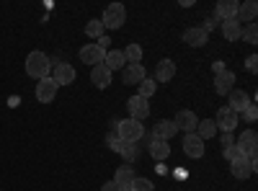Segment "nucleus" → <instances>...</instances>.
I'll use <instances>...</instances> for the list:
<instances>
[{"mask_svg": "<svg viewBox=\"0 0 258 191\" xmlns=\"http://www.w3.org/2000/svg\"><path fill=\"white\" fill-rule=\"evenodd\" d=\"M197 135L207 142V140H212L214 135H217V124H214V119H202L199 124H197Z\"/></svg>", "mask_w": 258, "mask_h": 191, "instance_id": "obj_26", "label": "nucleus"}, {"mask_svg": "<svg viewBox=\"0 0 258 191\" xmlns=\"http://www.w3.org/2000/svg\"><path fill=\"white\" fill-rule=\"evenodd\" d=\"M124 21H126V8H124L121 3L106 6V11H103V16H101L103 29H121V26H124Z\"/></svg>", "mask_w": 258, "mask_h": 191, "instance_id": "obj_3", "label": "nucleus"}, {"mask_svg": "<svg viewBox=\"0 0 258 191\" xmlns=\"http://www.w3.org/2000/svg\"><path fill=\"white\" fill-rule=\"evenodd\" d=\"M235 145H238V150H240L243 155H253V153H255V145H258L255 130H243L240 137L235 140Z\"/></svg>", "mask_w": 258, "mask_h": 191, "instance_id": "obj_15", "label": "nucleus"}, {"mask_svg": "<svg viewBox=\"0 0 258 191\" xmlns=\"http://www.w3.org/2000/svg\"><path fill=\"white\" fill-rule=\"evenodd\" d=\"M124 52V59H126V65H135V62H142V47L140 44H129L126 49H121Z\"/></svg>", "mask_w": 258, "mask_h": 191, "instance_id": "obj_29", "label": "nucleus"}, {"mask_svg": "<svg viewBox=\"0 0 258 191\" xmlns=\"http://www.w3.org/2000/svg\"><path fill=\"white\" fill-rule=\"evenodd\" d=\"M230 173L235 176V178H248L250 173H253V168H250V160H248V155H240V158H235L232 163H230Z\"/></svg>", "mask_w": 258, "mask_h": 191, "instance_id": "obj_22", "label": "nucleus"}, {"mask_svg": "<svg viewBox=\"0 0 258 191\" xmlns=\"http://www.w3.org/2000/svg\"><path fill=\"white\" fill-rule=\"evenodd\" d=\"M214 124H217V132H235V126L240 124V116L235 114L230 106H222V109L217 111V116H214Z\"/></svg>", "mask_w": 258, "mask_h": 191, "instance_id": "obj_5", "label": "nucleus"}, {"mask_svg": "<svg viewBox=\"0 0 258 191\" xmlns=\"http://www.w3.org/2000/svg\"><path fill=\"white\" fill-rule=\"evenodd\" d=\"M238 6H240L238 0H220L217 8H214V18H217L220 24H222V21L235 18V16H238Z\"/></svg>", "mask_w": 258, "mask_h": 191, "instance_id": "obj_17", "label": "nucleus"}, {"mask_svg": "<svg viewBox=\"0 0 258 191\" xmlns=\"http://www.w3.org/2000/svg\"><path fill=\"white\" fill-rule=\"evenodd\" d=\"M227 101H230L227 106H230V109H232L235 114H238V116H240V114L248 109V106L253 103V101H250V96H248L245 91H240V88H232V91L227 93Z\"/></svg>", "mask_w": 258, "mask_h": 191, "instance_id": "obj_10", "label": "nucleus"}, {"mask_svg": "<svg viewBox=\"0 0 258 191\" xmlns=\"http://www.w3.org/2000/svg\"><path fill=\"white\" fill-rule=\"evenodd\" d=\"M176 78V62L173 59H160L155 65V83H170Z\"/></svg>", "mask_w": 258, "mask_h": 191, "instance_id": "obj_16", "label": "nucleus"}, {"mask_svg": "<svg viewBox=\"0 0 258 191\" xmlns=\"http://www.w3.org/2000/svg\"><path fill=\"white\" fill-rule=\"evenodd\" d=\"M91 83L98 88V91H106L111 86V73L106 70L103 65H96V68H91Z\"/></svg>", "mask_w": 258, "mask_h": 191, "instance_id": "obj_21", "label": "nucleus"}, {"mask_svg": "<svg viewBox=\"0 0 258 191\" xmlns=\"http://www.w3.org/2000/svg\"><path fill=\"white\" fill-rule=\"evenodd\" d=\"M245 70H248V73H255V70H258V57H255V54H248V57H245Z\"/></svg>", "mask_w": 258, "mask_h": 191, "instance_id": "obj_35", "label": "nucleus"}, {"mask_svg": "<svg viewBox=\"0 0 258 191\" xmlns=\"http://www.w3.org/2000/svg\"><path fill=\"white\" fill-rule=\"evenodd\" d=\"M255 16H258V3H255V0H243V3L238 6V16H235V18H238L240 24H243V21H245V24H255Z\"/></svg>", "mask_w": 258, "mask_h": 191, "instance_id": "obj_20", "label": "nucleus"}, {"mask_svg": "<svg viewBox=\"0 0 258 191\" xmlns=\"http://www.w3.org/2000/svg\"><path fill=\"white\" fill-rule=\"evenodd\" d=\"M101 191H119V186H116L114 181H106V183L101 186Z\"/></svg>", "mask_w": 258, "mask_h": 191, "instance_id": "obj_40", "label": "nucleus"}, {"mask_svg": "<svg viewBox=\"0 0 258 191\" xmlns=\"http://www.w3.org/2000/svg\"><path fill=\"white\" fill-rule=\"evenodd\" d=\"M49 78L57 83V88H59V86H70V83H75L78 73H75V68L70 65V62H52V75Z\"/></svg>", "mask_w": 258, "mask_h": 191, "instance_id": "obj_4", "label": "nucleus"}, {"mask_svg": "<svg viewBox=\"0 0 258 191\" xmlns=\"http://www.w3.org/2000/svg\"><path fill=\"white\" fill-rule=\"evenodd\" d=\"M220 145H222V150H225V147H230V145H235V137H232V132H222V140H220Z\"/></svg>", "mask_w": 258, "mask_h": 191, "instance_id": "obj_38", "label": "nucleus"}, {"mask_svg": "<svg viewBox=\"0 0 258 191\" xmlns=\"http://www.w3.org/2000/svg\"><path fill=\"white\" fill-rule=\"evenodd\" d=\"M103 24H101V21L98 18H93V21H88V24H85V34H88L91 39H101L103 36Z\"/></svg>", "mask_w": 258, "mask_h": 191, "instance_id": "obj_30", "label": "nucleus"}, {"mask_svg": "<svg viewBox=\"0 0 258 191\" xmlns=\"http://www.w3.org/2000/svg\"><path fill=\"white\" fill-rule=\"evenodd\" d=\"M212 70H214V75H217V73H222V70H227V68H225V62H222V59H217V62L212 65Z\"/></svg>", "mask_w": 258, "mask_h": 191, "instance_id": "obj_39", "label": "nucleus"}, {"mask_svg": "<svg viewBox=\"0 0 258 191\" xmlns=\"http://www.w3.org/2000/svg\"><path fill=\"white\" fill-rule=\"evenodd\" d=\"M220 29H222V36H225L227 41H240V34H243V24H240L238 18L222 21V24H220Z\"/></svg>", "mask_w": 258, "mask_h": 191, "instance_id": "obj_23", "label": "nucleus"}, {"mask_svg": "<svg viewBox=\"0 0 258 191\" xmlns=\"http://www.w3.org/2000/svg\"><path fill=\"white\" fill-rule=\"evenodd\" d=\"M183 153L188 155V158H202L204 155V140L197 135V132H191V135H186L183 137Z\"/></svg>", "mask_w": 258, "mask_h": 191, "instance_id": "obj_13", "label": "nucleus"}, {"mask_svg": "<svg viewBox=\"0 0 258 191\" xmlns=\"http://www.w3.org/2000/svg\"><path fill=\"white\" fill-rule=\"evenodd\" d=\"M232 88H235V73L232 70H222L214 75V91H217V96H227Z\"/></svg>", "mask_w": 258, "mask_h": 191, "instance_id": "obj_14", "label": "nucleus"}, {"mask_svg": "<svg viewBox=\"0 0 258 191\" xmlns=\"http://www.w3.org/2000/svg\"><path fill=\"white\" fill-rule=\"evenodd\" d=\"M147 78V70L142 62H135V65H126L121 70V80H124V86H140V83Z\"/></svg>", "mask_w": 258, "mask_h": 191, "instance_id": "obj_9", "label": "nucleus"}, {"mask_svg": "<svg viewBox=\"0 0 258 191\" xmlns=\"http://www.w3.org/2000/svg\"><path fill=\"white\" fill-rule=\"evenodd\" d=\"M103 68L109 70V73H114V70H124V68H126L124 52H121V49H109V52H106V57H103Z\"/></svg>", "mask_w": 258, "mask_h": 191, "instance_id": "obj_19", "label": "nucleus"}, {"mask_svg": "<svg viewBox=\"0 0 258 191\" xmlns=\"http://www.w3.org/2000/svg\"><path fill=\"white\" fill-rule=\"evenodd\" d=\"M119 155L126 160V165H132V163L140 158V145H135V142H124V140H121V150H119Z\"/></svg>", "mask_w": 258, "mask_h": 191, "instance_id": "obj_27", "label": "nucleus"}, {"mask_svg": "<svg viewBox=\"0 0 258 191\" xmlns=\"http://www.w3.org/2000/svg\"><path fill=\"white\" fill-rule=\"evenodd\" d=\"M183 41H186L188 47H204L207 41H209V34L202 26H191V29L183 31Z\"/></svg>", "mask_w": 258, "mask_h": 191, "instance_id": "obj_18", "label": "nucleus"}, {"mask_svg": "<svg viewBox=\"0 0 258 191\" xmlns=\"http://www.w3.org/2000/svg\"><path fill=\"white\" fill-rule=\"evenodd\" d=\"M135 178H137V173H135L132 165H121V168H116V173H114V183L119 188H129Z\"/></svg>", "mask_w": 258, "mask_h": 191, "instance_id": "obj_24", "label": "nucleus"}, {"mask_svg": "<svg viewBox=\"0 0 258 191\" xmlns=\"http://www.w3.org/2000/svg\"><path fill=\"white\" fill-rule=\"evenodd\" d=\"M243 153L238 150V145H230V147H225V150H222V158L227 160V163H232L235 158H240Z\"/></svg>", "mask_w": 258, "mask_h": 191, "instance_id": "obj_33", "label": "nucleus"}, {"mask_svg": "<svg viewBox=\"0 0 258 191\" xmlns=\"http://www.w3.org/2000/svg\"><path fill=\"white\" fill-rule=\"evenodd\" d=\"M129 191H155V186H153V181L150 178H135L132 181V186H129Z\"/></svg>", "mask_w": 258, "mask_h": 191, "instance_id": "obj_31", "label": "nucleus"}, {"mask_svg": "<svg viewBox=\"0 0 258 191\" xmlns=\"http://www.w3.org/2000/svg\"><path fill=\"white\" fill-rule=\"evenodd\" d=\"M217 26H220V21H217V18H214V16H209V18L204 21V26H202V29H204V31L209 34L212 29H217Z\"/></svg>", "mask_w": 258, "mask_h": 191, "instance_id": "obj_37", "label": "nucleus"}, {"mask_svg": "<svg viewBox=\"0 0 258 191\" xmlns=\"http://www.w3.org/2000/svg\"><path fill=\"white\" fill-rule=\"evenodd\" d=\"M96 47H101L103 52H109V49H111V39H109V36L103 34L101 39H96Z\"/></svg>", "mask_w": 258, "mask_h": 191, "instance_id": "obj_36", "label": "nucleus"}, {"mask_svg": "<svg viewBox=\"0 0 258 191\" xmlns=\"http://www.w3.org/2000/svg\"><path fill=\"white\" fill-rule=\"evenodd\" d=\"M176 135H178V126L173 124V119H158L155 126H153V132H150L153 140H163V142L173 140Z\"/></svg>", "mask_w": 258, "mask_h": 191, "instance_id": "obj_7", "label": "nucleus"}, {"mask_svg": "<svg viewBox=\"0 0 258 191\" xmlns=\"http://www.w3.org/2000/svg\"><path fill=\"white\" fill-rule=\"evenodd\" d=\"M103 57H106V52H103L101 47H96V44H85V47H80V62H85L88 68L103 65Z\"/></svg>", "mask_w": 258, "mask_h": 191, "instance_id": "obj_11", "label": "nucleus"}, {"mask_svg": "<svg viewBox=\"0 0 258 191\" xmlns=\"http://www.w3.org/2000/svg\"><path fill=\"white\" fill-rule=\"evenodd\" d=\"M116 124V137L119 140H124V142H140L142 137H145V126H142V121H135V119H119V121H114Z\"/></svg>", "mask_w": 258, "mask_h": 191, "instance_id": "obj_2", "label": "nucleus"}, {"mask_svg": "<svg viewBox=\"0 0 258 191\" xmlns=\"http://www.w3.org/2000/svg\"><path fill=\"white\" fill-rule=\"evenodd\" d=\"M26 75L34 78V80L49 78L52 75V59L44 52H39V49L29 52V57H26Z\"/></svg>", "mask_w": 258, "mask_h": 191, "instance_id": "obj_1", "label": "nucleus"}, {"mask_svg": "<svg viewBox=\"0 0 258 191\" xmlns=\"http://www.w3.org/2000/svg\"><path fill=\"white\" fill-rule=\"evenodd\" d=\"M126 111H129V119H135V121H145L150 116V103L147 98H140L137 93L126 101Z\"/></svg>", "mask_w": 258, "mask_h": 191, "instance_id": "obj_6", "label": "nucleus"}, {"mask_svg": "<svg viewBox=\"0 0 258 191\" xmlns=\"http://www.w3.org/2000/svg\"><path fill=\"white\" fill-rule=\"evenodd\" d=\"M147 150H150V155H153L158 163H163V160L170 155V145L163 142V140H150V142H147Z\"/></svg>", "mask_w": 258, "mask_h": 191, "instance_id": "obj_25", "label": "nucleus"}, {"mask_svg": "<svg viewBox=\"0 0 258 191\" xmlns=\"http://www.w3.org/2000/svg\"><path fill=\"white\" fill-rule=\"evenodd\" d=\"M255 119H258V109H255V103H250L248 109L243 111V121H248V124H255Z\"/></svg>", "mask_w": 258, "mask_h": 191, "instance_id": "obj_34", "label": "nucleus"}, {"mask_svg": "<svg viewBox=\"0 0 258 191\" xmlns=\"http://www.w3.org/2000/svg\"><path fill=\"white\" fill-rule=\"evenodd\" d=\"M137 88H140V93H137V96H140V98H147V101H150V98L155 96V91H158V83H155L153 78H145V80L140 83Z\"/></svg>", "mask_w": 258, "mask_h": 191, "instance_id": "obj_28", "label": "nucleus"}, {"mask_svg": "<svg viewBox=\"0 0 258 191\" xmlns=\"http://www.w3.org/2000/svg\"><path fill=\"white\" fill-rule=\"evenodd\" d=\"M36 101L39 103H52L57 98V83L52 78H44V80H36Z\"/></svg>", "mask_w": 258, "mask_h": 191, "instance_id": "obj_8", "label": "nucleus"}, {"mask_svg": "<svg viewBox=\"0 0 258 191\" xmlns=\"http://www.w3.org/2000/svg\"><path fill=\"white\" fill-rule=\"evenodd\" d=\"M173 124L178 126V132H186V135H191V132H197L199 116L194 114V111H188V109H183V111H178V114H176Z\"/></svg>", "mask_w": 258, "mask_h": 191, "instance_id": "obj_12", "label": "nucleus"}, {"mask_svg": "<svg viewBox=\"0 0 258 191\" xmlns=\"http://www.w3.org/2000/svg\"><path fill=\"white\" fill-rule=\"evenodd\" d=\"M240 39L245 41V44H255V41H258V29H255V24H248V26L243 29Z\"/></svg>", "mask_w": 258, "mask_h": 191, "instance_id": "obj_32", "label": "nucleus"}]
</instances>
